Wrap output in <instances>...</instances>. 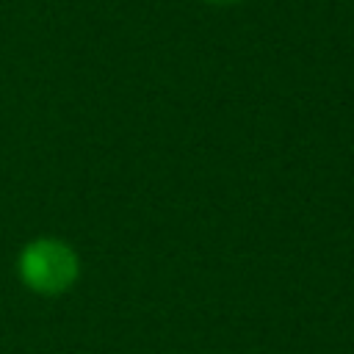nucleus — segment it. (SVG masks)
Returning a JSON list of instances; mask_svg holds the SVG:
<instances>
[{
	"instance_id": "f257e3e1",
	"label": "nucleus",
	"mask_w": 354,
	"mask_h": 354,
	"mask_svg": "<svg viewBox=\"0 0 354 354\" xmlns=\"http://www.w3.org/2000/svg\"><path fill=\"white\" fill-rule=\"evenodd\" d=\"M19 282L36 296H64L80 279V257L64 238L39 235L17 257Z\"/></svg>"
},
{
	"instance_id": "f03ea898",
	"label": "nucleus",
	"mask_w": 354,
	"mask_h": 354,
	"mask_svg": "<svg viewBox=\"0 0 354 354\" xmlns=\"http://www.w3.org/2000/svg\"><path fill=\"white\" fill-rule=\"evenodd\" d=\"M202 3H207V6H232L238 0H202Z\"/></svg>"
}]
</instances>
